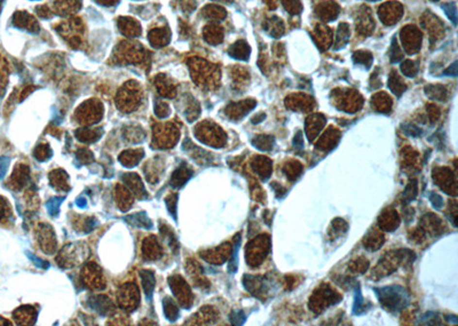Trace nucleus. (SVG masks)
Returning <instances> with one entry per match:
<instances>
[{"instance_id":"nucleus-48","label":"nucleus","mask_w":458,"mask_h":326,"mask_svg":"<svg viewBox=\"0 0 458 326\" xmlns=\"http://www.w3.org/2000/svg\"><path fill=\"white\" fill-rule=\"evenodd\" d=\"M98 2H100L101 5L104 6H109V5H114L116 2V0H97Z\"/></svg>"},{"instance_id":"nucleus-1","label":"nucleus","mask_w":458,"mask_h":326,"mask_svg":"<svg viewBox=\"0 0 458 326\" xmlns=\"http://www.w3.org/2000/svg\"><path fill=\"white\" fill-rule=\"evenodd\" d=\"M374 294L384 308L390 311L399 312L406 309L409 305V295L405 287L400 285L385 286L374 289Z\"/></svg>"},{"instance_id":"nucleus-3","label":"nucleus","mask_w":458,"mask_h":326,"mask_svg":"<svg viewBox=\"0 0 458 326\" xmlns=\"http://www.w3.org/2000/svg\"><path fill=\"white\" fill-rule=\"evenodd\" d=\"M179 140V130L173 124L158 125L153 130V145L156 148H172Z\"/></svg>"},{"instance_id":"nucleus-41","label":"nucleus","mask_w":458,"mask_h":326,"mask_svg":"<svg viewBox=\"0 0 458 326\" xmlns=\"http://www.w3.org/2000/svg\"><path fill=\"white\" fill-rule=\"evenodd\" d=\"M25 254L28 255V258L30 259L31 261L34 262V266L38 267V268H44V269H47V268L50 267V263L47 261H45V260H41V259L39 258H37L36 255L33 254V253H30V252H25Z\"/></svg>"},{"instance_id":"nucleus-2","label":"nucleus","mask_w":458,"mask_h":326,"mask_svg":"<svg viewBox=\"0 0 458 326\" xmlns=\"http://www.w3.org/2000/svg\"><path fill=\"white\" fill-rule=\"evenodd\" d=\"M88 247L83 243L67 245L57 257V263L62 268H71L76 264L81 263L88 257Z\"/></svg>"},{"instance_id":"nucleus-31","label":"nucleus","mask_w":458,"mask_h":326,"mask_svg":"<svg viewBox=\"0 0 458 326\" xmlns=\"http://www.w3.org/2000/svg\"><path fill=\"white\" fill-rule=\"evenodd\" d=\"M417 196V182L416 180H410L409 184L407 185L405 193H403V199L406 204H409L410 201L414 200Z\"/></svg>"},{"instance_id":"nucleus-18","label":"nucleus","mask_w":458,"mask_h":326,"mask_svg":"<svg viewBox=\"0 0 458 326\" xmlns=\"http://www.w3.org/2000/svg\"><path fill=\"white\" fill-rule=\"evenodd\" d=\"M191 175H193V172H191L187 166L182 165L173 172V174L171 177V181L170 182H171L172 187L180 188L182 187V185H185L186 183H187V181L191 178Z\"/></svg>"},{"instance_id":"nucleus-32","label":"nucleus","mask_w":458,"mask_h":326,"mask_svg":"<svg viewBox=\"0 0 458 326\" xmlns=\"http://www.w3.org/2000/svg\"><path fill=\"white\" fill-rule=\"evenodd\" d=\"M364 301L363 296H362L360 286L355 287V296H354V305H353V314L354 315H361L363 312Z\"/></svg>"},{"instance_id":"nucleus-12","label":"nucleus","mask_w":458,"mask_h":326,"mask_svg":"<svg viewBox=\"0 0 458 326\" xmlns=\"http://www.w3.org/2000/svg\"><path fill=\"white\" fill-rule=\"evenodd\" d=\"M162 247L159 245L158 241H157L156 237L153 236H150V237H147L145 241H143L142 244V254L143 258L146 260L149 261H153L157 260L162 257Z\"/></svg>"},{"instance_id":"nucleus-43","label":"nucleus","mask_w":458,"mask_h":326,"mask_svg":"<svg viewBox=\"0 0 458 326\" xmlns=\"http://www.w3.org/2000/svg\"><path fill=\"white\" fill-rule=\"evenodd\" d=\"M9 163H11V158L5 157V156L4 157H0V180L7 173Z\"/></svg>"},{"instance_id":"nucleus-21","label":"nucleus","mask_w":458,"mask_h":326,"mask_svg":"<svg viewBox=\"0 0 458 326\" xmlns=\"http://www.w3.org/2000/svg\"><path fill=\"white\" fill-rule=\"evenodd\" d=\"M140 276L146 298L152 300L153 289H155V275H153L152 270H141Z\"/></svg>"},{"instance_id":"nucleus-19","label":"nucleus","mask_w":458,"mask_h":326,"mask_svg":"<svg viewBox=\"0 0 458 326\" xmlns=\"http://www.w3.org/2000/svg\"><path fill=\"white\" fill-rule=\"evenodd\" d=\"M125 221L129 222L131 226L136 227V228H143V229H152L153 222L147 216L146 212H137L131 215H127L125 217Z\"/></svg>"},{"instance_id":"nucleus-20","label":"nucleus","mask_w":458,"mask_h":326,"mask_svg":"<svg viewBox=\"0 0 458 326\" xmlns=\"http://www.w3.org/2000/svg\"><path fill=\"white\" fill-rule=\"evenodd\" d=\"M76 137L79 141L85 143H93L98 141L103 134V130L101 129H79L76 132Z\"/></svg>"},{"instance_id":"nucleus-42","label":"nucleus","mask_w":458,"mask_h":326,"mask_svg":"<svg viewBox=\"0 0 458 326\" xmlns=\"http://www.w3.org/2000/svg\"><path fill=\"white\" fill-rule=\"evenodd\" d=\"M430 201L432 206H433L435 210H441L442 207H443V199H442V197L437 193L430 194Z\"/></svg>"},{"instance_id":"nucleus-23","label":"nucleus","mask_w":458,"mask_h":326,"mask_svg":"<svg viewBox=\"0 0 458 326\" xmlns=\"http://www.w3.org/2000/svg\"><path fill=\"white\" fill-rule=\"evenodd\" d=\"M155 82H156V87L157 89H158L159 94H161L162 97L168 98H172L175 97L174 86H173L169 81H166L165 76L159 75L158 77H156Z\"/></svg>"},{"instance_id":"nucleus-8","label":"nucleus","mask_w":458,"mask_h":326,"mask_svg":"<svg viewBox=\"0 0 458 326\" xmlns=\"http://www.w3.org/2000/svg\"><path fill=\"white\" fill-rule=\"evenodd\" d=\"M37 237H38V242H39L41 250H43L45 253L52 254L55 252L56 238H55V234H54V230L50 225H46V223H40L39 227H38Z\"/></svg>"},{"instance_id":"nucleus-16","label":"nucleus","mask_w":458,"mask_h":326,"mask_svg":"<svg viewBox=\"0 0 458 326\" xmlns=\"http://www.w3.org/2000/svg\"><path fill=\"white\" fill-rule=\"evenodd\" d=\"M51 185L60 191H68L70 189L69 185V175L66 173L63 169H55L51 172L50 174Z\"/></svg>"},{"instance_id":"nucleus-39","label":"nucleus","mask_w":458,"mask_h":326,"mask_svg":"<svg viewBox=\"0 0 458 326\" xmlns=\"http://www.w3.org/2000/svg\"><path fill=\"white\" fill-rule=\"evenodd\" d=\"M171 110L168 103L165 102H156L155 103V114L158 118H166L170 116Z\"/></svg>"},{"instance_id":"nucleus-10","label":"nucleus","mask_w":458,"mask_h":326,"mask_svg":"<svg viewBox=\"0 0 458 326\" xmlns=\"http://www.w3.org/2000/svg\"><path fill=\"white\" fill-rule=\"evenodd\" d=\"M89 308L97 311L101 316H110L115 314V305L108 296L98 294V295H92L88 299Z\"/></svg>"},{"instance_id":"nucleus-24","label":"nucleus","mask_w":458,"mask_h":326,"mask_svg":"<svg viewBox=\"0 0 458 326\" xmlns=\"http://www.w3.org/2000/svg\"><path fill=\"white\" fill-rule=\"evenodd\" d=\"M149 40L153 47H162L164 45L169 44L170 41V33L168 29H155L150 31Z\"/></svg>"},{"instance_id":"nucleus-37","label":"nucleus","mask_w":458,"mask_h":326,"mask_svg":"<svg viewBox=\"0 0 458 326\" xmlns=\"http://www.w3.org/2000/svg\"><path fill=\"white\" fill-rule=\"evenodd\" d=\"M401 127H402V132L405 133L407 136L418 137L423 134V130L421 129H418L417 126H415L414 124L405 123V124H402Z\"/></svg>"},{"instance_id":"nucleus-47","label":"nucleus","mask_w":458,"mask_h":326,"mask_svg":"<svg viewBox=\"0 0 458 326\" xmlns=\"http://www.w3.org/2000/svg\"><path fill=\"white\" fill-rule=\"evenodd\" d=\"M446 319L449 323H453V324H457L458 323V317L456 315H449V316H446Z\"/></svg>"},{"instance_id":"nucleus-9","label":"nucleus","mask_w":458,"mask_h":326,"mask_svg":"<svg viewBox=\"0 0 458 326\" xmlns=\"http://www.w3.org/2000/svg\"><path fill=\"white\" fill-rule=\"evenodd\" d=\"M83 279L86 285L93 290H103L105 287L103 275L95 263L86 264L83 269Z\"/></svg>"},{"instance_id":"nucleus-26","label":"nucleus","mask_w":458,"mask_h":326,"mask_svg":"<svg viewBox=\"0 0 458 326\" xmlns=\"http://www.w3.org/2000/svg\"><path fill=\"white\" fill-rule=\"evenodd\" d=\"M152 163L153 164L148 163L146 166V168H145L146 177H147V180H148L149 182H152V183H156V182L158 181L159 177H161L162 167L161 166H158L159 164H156V159L155 161H152Z\"/></svg>"},{"instance_id":"nucleus-17","label":"nucleus","mask_w":458,"mask_h":326,"mask_svg":"<svg viewBox=\"0 0 458 326\" xmlns=\"http://www.w3.org/2000/svg\"><path fill=\"white\" fill-rule=\"evenodd\" d=\"M143 156H145V151L142 149H130L120 153L119 162L126 167H133L139 164Z\"/></svg>"},{"instance_id":"nucleus-40","label":"nucleus","mask_w":458,"mask_h":326,"mask_svg":"<svg viewBox=\"0 0 458 326\" xmlns=\"http://www.w3.org/2000/svg\"><path fill=\"white\" fill-rule=\"evenodd\" d=\"M245 319L246 316L242 310H234L229 315V321L233 325H243L245 323Z\"/></svg>"},{"instance_id":"nucleus-11","label":"nucleus","mask_w":458,"mask_h":326,"mask_svg":"<svg viewBox=\"0 0 458 326\" xmlns=\"http://www.w3.org/2000/svg\"><path fill=\"white\" fill-rule=\"evenodd\" d=\"M121 180H123L125 185L129 188V190L132 193L133 196L139 198V199L147 198L145 185H143L142 180H141V178L136 173L124 174L123 177H121Z\"/></svg>"},{"instance_id":"nucleus-5","label":"nucleus","mask_w":458,"mask_h":326,"mask_svg":"<svg viewBox=\"0 0 458 326\" xmlns=\"http://www.w3.org/2000/svg\"><path fill=\"white\" fill-rule=\"evenodd\" d=\"M118 305L123 310L133 311L137 308L140 302V293L136 284L127 283L118 290Z\"/></svg>"},{"instance_id":"nucleus-6","label":"nucleus","mask_w":458,"mask_h":326,"mask_svg":"<svg viewBox=\"0 0 458 326\" xmlns=\"http://www.w3.org/2000/svg\"><path fill=\"white\" fill-rule=\"evenodd\" d=\"M140 103V92L134 84H127L117 95V107L125 113H131Z\"/></svg>"},{"instance_id":"nucleus-25","label":"nucleus","mask_w":458,"mask_h":326,"mask_svg":"<svg viewBox=\"0 0 458 326\" xmlns=\"http://www.w3.org/2000/svg\"><path fill=\"white\" fill-rule=\"evenodd\" d=\"M163 309H164L165 317L170 322H175L179 318V316H180L177 303L173 301L171 298H164V300H163Z\"/></svg>"},{"instance_id":"nucleus-15","label":"nucleus","mask_w":458,"mask_h":326,"mask_svg":"<svg viewBox=\"0 0 458 326\" xmlns=\"http://www.w3.org/2000/svg\"><path fill=\"white\" fill-rule=\"evenodd\" d=\"M30 180V171L27 165H18L14 169V173L12 175L11 183L14 189H21Z\"/></svg>"},{"instance_id":"nucleus-36","label":"nucleus","mask_w":458,"mask_h":326,"mask_svg":"<svg viewBox=\"0 0 458 326\" xmlns=\"http://www.w3.org/2000/svg\"><path fill=\"white\" fill-rule=\"evenodd\" d=\"M76 157L79 162L82 163V164H89V163H92L93 161H94V156H93V153L86 148H82V149L77 150Z\"/></svg>"},{"instance_id":"nucleus-27","label":"nucleus","mask_w":458,"mask_h":326,"mask_svg":"<svg viewBox=\"0 0 458 326\" xmlns=\"http://www.w3.org/2000/svg\"><path fill=\"white\" fill-rule=\"evenodd\" d=\"M125 137L132 143H139L145 140V132L141 127H126L125 129Z\"/></svg>"},{"instance_id":"nucleus-7","label":"nucleus","mask_w":458,"mask_h":326,"mask_svg":"<svg viewBox=\"0 0 458 326\" xmlns=\"http://www.w3.org/2000/svg\"><path fill=\"white\" fill-rule=\"evenodd\" d=\"M103 108L100 102L97 101H87L84 104H82L81 108H78L76 113V117L78 118V121L83 124H95L101 119Z\"/></svg>"},{"instance_id":"nucleus-45","label":"nucleus","mask_w":458,"mask_h":326,"mask_svg":"<svg viewBox=\"0 0 458 326\" xmlns=\"http://www.w3.org/2000/svg\"><path fill=\"white\" fill-rule=\"evenodd\" d=\"M443 73H444V75H446V76L456 77V76H457V61H455L453 65H451L450 68H448Z\"/></svg>"},{"instance_id":"nucleus-33","label":"nucleus","mask_w":458,"mask_h":326,"mask_svg":"<svg viewBox=\"0 0 458 326\" xmlns=\"http://www.w3.org/2000/svg\"><path fill=\"white\" fill-rule=\"evenodd\" d=\"M161 234L163 237H164L165 241L168 242L170 248H172L173 251H177L178 250L177 239H175L174 235H173V232L170 230V228H168V227H165V226H161Z\"/></svg>"},{"instance_id":"nucleus-46","label":"nucleus","mask_w":458,"mask_h":326,"mask_svg":"<svg viewBox=\"0 0 458 326\" xmlns=\"http://www.w3.org/2000/svg\"><path fill=\"white\" fill-rule=\"evenodd\" d=\"M77 206L78 207H81V209H84V207H86V205H87V203H86V199L84 197H79L78 199H77Z\"/></svg>"},{"instance_id":"nucleus-13","label":"nucleus","mask_w":458,"mask_h":326,"mask_svg":"<svg viewBox=\"0 0 458 326\" xmlns=\"http://www.w3.org/2000/svg\"><path fill=\"white\" fill-rule=\"evenodd\" d=\"M37 311L31 306H22L14 312V318L20 325H34L37 319Z\"/></svg>"},{"instance_id":"nucleus-30","label":"nucleus","mask_w":458,"mask_h":326,"mask_svg":"<svg viewBox=\"0 0 458 326\" xmlns=\"http://www.w3.org/2000/svg\"><path fill=\"white\" fill-rule=\"evenodd\" d=\"M417 324L423 325H440V315L437 311H427L419 317Z\"/></svg>"},{"instance_id":"nucleus-34","label":"nucleus","mask_w":458,"mask_h":326,"mask_svg":"<svg viewBox=\"0 0 458 326\" xmlns=\"http://www.w3.org/2000/svg\"><path fill=\"white\" fill-rule=\"evenodd\" d=\"M63 200H65V197H53L47 201L46 209L51 215H56L59 213L60 205L62 204Z\"/></svg>"},{"instance_id":"nucleus-35","label":"nucleus","mask_w":458,"mask_h":326,"mask_svg":"<svg viewBox=\"0 0 458 326\" xmlns=\"http://www.w3.org/2000/svg\"><path fill=\"white\" fill-rule=\"evenodd\" d=\"M166 206H168V210L171 215L173 216V219L177 220V205H178V195L173 194L170 195V196L166 197L165 199Z\"/></svg>"},{"instance_id":"nucleus-4","label":"nucleus","mask_w":458,"mask_h":326,"mask_svg":"<svg viewBox=\"0 0 458 326\" xmlns=\"http://www.w3.org/2000/svg\"><path fill=\"white\" fill-rule=\"evenodd\" d=\"M169 284L170 289L172 290L173 294L177 298L179 305L186 309L190 308L191 302H193V295H191L190 289L184 278L180 275H173V276L169 277Z\"/></svg>"},{"instance_id":"nucleus-14","label":"nucleus","mask_w":458,"mask_h":326,"mask_svg":"<svg viewBox=\"0 0 458 326\" xmlns=\"http://www.w3.org/2000/svg\"><path fill=\"white\" fill-rule=\"evenodd\" d=\"M115 198H116L117 205L119 209L125 212L130 210L133 205V195L129 189L124 188L123 185H117L115 189Z\"/></svg>"},{"instance_id":"nucleus-44","label":"nucleus","mask_w":458,"mask_h":326,"mask_svg":"<svg viewBox=\"0 0 458 326\" xmlns=\"http://www.w3.org/2000/svg\"><path fill=\"white\" fill-rule=\"evenodd\" d=\"M292 143H293L294 148H297V149H303L304 141H303V132H302V130H299V132H297V134H296V136H294Z\"/></svg>"},{"instance_id":"nucleus-38","label":"nucleus","mask_w":458,"mask_h":326,"mask_svg":"<svg viewBox=\"0 0 458 326\" xmlns=\"http://www.w3.org/2000/svg\"><path fill=\"white\" fill-rule=\"evenodd\" d=\"M442 8H443L444 13H446L447 16L449 17V20L453 22L454 25H457L456 4H455V2H448V4L442 5Z\"/></svg>"},{"instance_id":"nucleus-49","label":"nucleus","mask_w":458,"mask_h":326,"mask_svg":"<svg viewBox=\"0 0 458 326\" xmlns=\"http://www.w3.org/2000/svg\"><path fill=\"white\" fill-rule=\"evenodd\" d=\"M4 214H5V203H4V199L0 198V217L4 216Z\"/></svg>"},{"instance_id":"nucleus-29","label":"nucleus","mask_w":458,"mask_h":326,"mask_svg":"<svg viewBox=\"0 0 458 326\" xmlns=\"http://www.w3.org/2000/svg\"><path fill=\"white\" fill-rule=\"evenodd\" d=\"M239 244H241V237L239 235L236 236V241H235V245H234V250H233V254H232V259L229 261V266H228V271L230 274H235L237 271V258H238V250H239Z\"/></svg>"},{"instance_id":"nucleus-22","label":"nucleus","mask_w":458,"mask_h":326,"mask_svg":"<svg viewBox=\"0 0 458 326\" xmlns=\"http://www.w3.org/2000/svg\"><path fill=\"white\" fill-rule=\"evenodd\" d=\"M118 25H119V30L123 33L124 34L130 37H136L141 33V29L140 25L137 22L131 20L130 17H121L119 22H118Z\"/></svg>"},{"instance_id":"nucleus-28","label":"nucleus","mask_w":458,"mask_h":326,"mask_svg":"<svg viewBox=\"0 0 458 326\" xmlns=\"http://www.w3.org/2000/svg\"><path fill=\"white\" fill-rule=\"evenodd\" d=\"M52 155H53V151H52V149L50 148L49 145H39L34 151V158H36L38 162H41V163L49 161V159L52 157Z\"/></svg>"}]
</instances>
